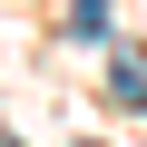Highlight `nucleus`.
I'll return each instance as SVG.
<instances>
[{
	"label": "nucleus",
	"instance_id": "1",
	"mask_svg": "<svg viewBox=\"0 0 147 147\" xmlns=\"http://www.w3.org/2000/svg\"><path fill=\"white\" fill-rule=\"evenodd\" d=\"M108 88H118V98L137 108V98H147V59H118V69H108Z\"/></svg>",
	"mask_w": 147,
	"mask_h": 147
},
{
	"label": "nucleus",
	"instance_id": "2",
	"mask_svg": "<svg viewBox=\"0 0 147 147\" xmlns=\"http://www.w3.org/2000/svg\"><path fill=\"white\" fill-rule=\"evenodd\" d=\"M0 147H10V137H0Z\"/></svg>",
	"mask_w": 147,
	"mask_h": 147
}]
</instances>
